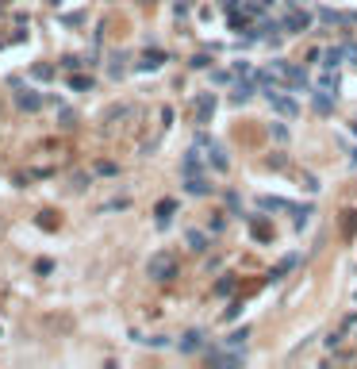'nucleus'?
<instances>
[{
    "instance_id": "nucleus-1",
    "label": "nucleus",
    "mask_w": 357,
    "mask_h": 369,
    "mask_svg": "<svg viewBox=\"0 0 357 369\" xmlns=\"http://www.w3.org/2000/svg\"><path fill=\"white\" fill-rule=\"evenodd\" d=\"M177 273H181V262H177V254H169V250H157V254L146 262V277L157 281V285L177 281Z\"/></svg>"
},
{
    "instance_id": "nucleus-2",
    "label": "nucleus",
    "mask_w": 357,
    "mask_h": 369,
    "mask_svg": "<svg viewBox=\"0 0 357 369\" xmlns=\"http://www.w3.org/2000/svg\"><path fill=\"white\" fill-rule=\"evenodd\" d=\"M307 27H311V16H307L300 4H288V12L280 16V31H284V35H304Z\"/></svg>"
},
{
    "instance_id": "nucleus-3",
    "label": "nucleus",
    "mask_w": 357,
    "mask_h": 369,
    "mask_svg": "<svg viewBox=\"0 0 357 369\" xmlns=\"http://www.w3.org/2000/svg\"><path fill=\"white\" fill-rule=\"evenodd\" d=\"M262 97L269 100L280 115H288V119H296V115H300V104H296V97H292L288 88H269V93H262Z\"/></svg>"
},
{
    "instance_id": "nucleus-4",
    "label": "nucleus",
    "mask_w": 357,
    "mask_h": 369,
    "mask_svg": "<svg viewBox=\"0 0 357 369\" xmlns=\"http://www.w3.org/2000/svg\"><path fill=\"white\" fill-rule=\"evenodd\" d=\"M215 108H219V97L215 93H196V100H192V115H196V123H211V115H215Z\"/></svg>"
},
{
    "instance_id": "nucleus-5",
    "label": "nucleus",
    "mask_w": 357,
    "mask_h": 369,
    "mask_svg": "<svg viewBox=\"0 0 357 369\" xmlns=\"http://www.w3.org/2000/svg\"><path fill=\"white\" fill-rule=\"evenodd\" d=\"M200 150H208V166L215 169V173H226V169H231V154H226V146L219 139H208Z\"/></svg>"
},
{
    "instance_id": "nucleus-6",
    "label": "nucleus",
    "mask_w": 357,
    "mask_h": 369,
    "mask_svg": "<svg viewBox=\"0 0 357 369\" xmlns=\"http://www.w3.org/2000/svg\"><path fill=\"white\" fill-rule=\"evenodd\" d=\"M204 346H208V331H204V327H188V331L181 334L177 350H181V354H200Z\"/></svg>"
},
{
    "instance_id": "nucleus-7",
    "label": "nucleus",
    "mask_w": 357,
    "mask_h": 369,
    "mask_svg": "<svg viewBox=\"0 0 357 369\" xmlns=\"http://www.w3.org/2000/svg\"><path fill=\"white\" fill-rule=\"evenodd\" d=\"M16 104H19V112H43L46 97L39 93V88H27V85H19V88H16Z\"/></svg>"
},
{
    "instance_id": "nucleus-8",
    "label": "nucleus",
    "mask_w": 357,
    "mask_h": 369,
    "mask_svg": "<svg viewBox=\"0 0 357 369\" xmlns=\"http://www.w3.org/2000/svg\"><path fill=\"white\" fill-rule=\"evenodd\" d=\"M169 62V50H146L139 62H135V73H154Z\"/></svg>"
},
{
    "instance_id": "nucleus-9",
    "label": "nucleus",
    "mask_w": 357,
    "mask_h": 369,
    "mask_svg": "<svg viewBox=\"0 0 357 369\" xmlns=\"http://www.w3.org/2000/svg\"><path fill=\"white\" fill-rule=\"evenodd\" d=\"M181 189H184L188 196H200V200H204V196H211V184H208V177H204V173H188Z\"/></svg>"
},
{
    "instance_id": "nucleus-10",
    "label": "nucleus",
    "mask_w": 357,
    "mask_h": 369,
    "mask_svg": "<svg viewBox=\"0 0 357 369\" xmlns=\"http://www.w3.org/2000/svg\"><path fill=\"white\" fill-rule=\"evenodd\" d=\"M154 216H157V231H169L173 227V216H177V200H157V208H154Z\"/></svg>"
},
{
    "instance_id": "nucleus-11",
    "label": "nucleus",
    "mask_w": 357,
    "mask_h": 369,
    "mask_svg": "<svg viewBox=\"0 0 357 369\" xmlns=\"http://www.w3.org/2000/svg\"><path fill=\"white\" fill-rule=\"evenodd\" d=\"M338 85H342L338 70H334V66H322V70H319V81H315V88H322V93H334V97H338Z\"/></svg>"
},
{
    "instance_id": "nucleus-12",
    "label": "nucleus",
    "mask_w": 357,
    "mask_h": 369,
    "mask_svg": "<svg viewBox=\"0 0 357 369\" xmlns=\"http://www.w3.org/2000/svg\"><path fill=\"white\" fill-rule=\"evenodd\" d=\"M334 104H338V97L334 93H322V88H311V108L319 115H331L334 112Z\"/></svg>"
},
{
    "instance_id": "nucleus-13",
    "label": "nucleus",
    "mask_w": 357,
    "mask_h": 369,
    "mask_svg": "<svg viewBox=\"0 0 357 369\" xmlns=\"http://www.w3.org/2000/svg\"><path fill=\"white\" fill-rule=\"evenodd\" d=\"M181 173L188 177V173H204V154H200V146H192L188 154L181 158Z\"/></svg>"
},
{
    "instance_id": "nucleus-14",
    "label": "nucleus",
    "mask_w": 357,
    "mask_h": 369,
    "mask_svg": "<svg viewBox=\"0 0 357 369\" xmlns=\"http://www.w3.org/2000/svg\"><path fill=\"white\" fill-rule=\"evenodd\" d=\"M250 235L257 238V242H273V227L265 216H250Z\"/></svg>"
},
{
    "instance_id": "nucleus-15",
    "label": "nucleus",
    "mask_w": 357,
    "mask_h": 369,
    "mask_svg": "<svg viewBox=\"0 0 357 369\" xmlns=\"http://www.w3.org/2000/svg\"><path fill=\"white\" fill-rule=\"evenodd\" d=\"M296 262H300V254H288V258H280V262H277V265L269 269V281H284L288 273L296 269Z\"/></svg>"
},
{
    "instance_id": "nucleus-16",
    "label": "nucleus",
    "mask_w": 357,
    "mask_h": 369,
    "mask_svg": "<svg viewBox=\"0 0 357 369\" xmlns=\"http://www.w3.org/2000/svg\"><path fill=\"white\" fill-rule=\"evenodd\" d=\"M257 208H262V211H292L296 204L284 200V196H257Z\"/></svg>"
},
{
    "instance_id": "nucleus-17",
    "label": "nucleus",
    "mask_w": 357,
    "mask_h": 369,
    "mask_svg": "<svg viewBox=\"0 0 357 369\" xmlns=\"http://www.w3.org/2000/svg\"><path fill=\"white\" fill-rule=\"evenodd\" d=\"M184 246H188L192 254H204V250H208V231H184Z\"/></svg>"
},
{
    "instance_id": "nucleus-18",
    "label": "nucleus",
    "mask_w": 357,
    "mask_h": 369,
    "mask_svg": "<svg viewBox=\"0 0 357 369\" xmlns=\"http://www.w3.org/2000/svg\"><path fill=\"white\" fill-rule=\"evenodd\" d=\"M319 23H322V27H346V23H353V19H349L346 12H334V8H319Z\"/></svg>"
},
{
    "instance_id": "nucleus-19",
    "label": "nucleus",
    "mask_w": 357,
    "mask_h": 369,
    "mask_svg": "<svg viewBox=\"0 0 357 369\" xmlns=\"http://www.w3.org/2000/svg\"><path fill=\"white\" fill-rule=\"evenodd\" d=\"M235 292H238V277L235 273H223L215 281V296H235Z\"/></svg>"
},
{
    "instance_id": "nucleus-20",
    "label": "nucleus",
    "mask_w": 357,
    "mask_h": 369,
    "mask_svg": "<svg viewBox=\"0 0 357 369\" xmlns=\"http://www.w3.org/2000/svg\"><path fill=\"white\" fill-rule=\"evenodd\" d=\"M66 85H70V93H88L96 81L88 77V73H81V70H77V73H70V81H66Z\"/></svg>"
},
{
    "instance_id": "nucleus-21",
    "label": "nucleus",
    "mask_w": 357,
    "mask_h": 369,
    "mask_svg": "<svg viewBox=\"0 0 357 369\" xmlns=\"http://www.w3.org/2000/svg\"><path fill=\"white\" fill-rule=\"evenodd\" d=\"M307 220H311V204H296V208H292V227L304 231Z\"/></svg>"
},
{
    "instance_id": "nucleus-22",
    "label": "nucleus",
    "mask_w": 357,
    "mask_h": 369,
    "mask_svg": "<svg viewBox=\"0 0 357 369\" xmlns=\"http://www.w3.org/2000/svg\"><path fill=\"white\" fill-rule=\"evenodd\" d=\"M250 343V327H235V331L223 339V346H246Z\"/></svg>"
},
{
    "instance_id": "nucleus-23",
    "label": "nucleus",
    "mask_w": 357,
    "mask_h": 369,
    "mask_svg": "<svg viewBox=\"0 0 357 369\" xmlns=\"http://www.w3.org/2000/svg\"><path fill=\"white\" fill-rule=\"evenodd\" d=\"M123 115H131V104H112L104 115H100V123H115V119H123Z\"/></svg>"
},
{
    "instance_id": "nucleus-24",
    "label": "nucleus",
    "mask_w": 357,
    "mask_h": 369,
    "mask_svg": "<svg viewBox=\"0 0 357 369\" xmlns=\"http://www.w3.org/2000/svg\"><path fill=\"white\" fill-rule=\"evenodd\" d=\"M54 73H58V70L46 66V62H35V66H31V77H35V81H54Z\"/></svg>"
},
{
    "instance_id": "nucleus-25",
    "label": "nucleus",
    "mask_w": 357,
    "mask_h": 369,
    "mask_svg": "<svg viewBox=\"0 0 357 369\" xmlns=\"http://www.w3.org/2000/svg\"><path fill=\"white\" fill-rule=\"evenodd\" d=\"M123 62H127V54H112V66H108V77H123V73H127V66H123Z\"/></svg>"
},
{
    "instance_id": "nucleus-26",
    "label": "nucleus",
    "mask_w": 357,
    "mask_h": 369,
    "mask_svg": "<svg viewBox=\"0 0 357 369\" xmlns=\"http://www.w3.org/2000/svg\"><path fill=\"white\" fill-rule=\"evenodd\" d=\"M242 308H246L242 300H231V304H226V312H223V323H235V319L242 316Z\"/></svg>"
},
{
    "instance_id": "nucleus-27",
    "label": "nucleus",
    "mask_w": 357,
    "mask_h": 369,
    "mask_svg": "<svg viewBox=\"0 0 357 369\" xmlns=\"http://www.w3.org/2000/svg\"><path fill=\"white\" fill-rule=\"evenodd\" d=\"M92 173L96 177H115V173H119V166H115V162H96Z\"/></svg>"
},
{
    "instance_id": "nucleus-28",
    "label": "nucleus",
    "mask_w": 357,
    "mask_h": 369,
    "mask_svg": "<svg viewBox=\"0 0 357 369\" xmlns=\"http://www.w3.org/2000/svg\"><path fill=\"white\" fill-rule=\"evenodd\" d=\"M81 66H88L85 58H77V54H66V58H61V70H70V73H77Z\"/></svg>"
},
{
    "instance_id": "nucleus-29",
    "label": "nucleus",
    "mask_w": 357,
    "mask_h": 369,
    "mask_svg": "<svg viewBox=\"0 0 357 369\" xmlns=\"http://www.w3.org/2000/svg\"><path fill=\"white\" fill-rule=\"evenodd\" d=\"M188 70H211V54H192Z\"/></svg>"
},
{
    "instance_id": "nucleus-30",
    "label": "nucleus",
    "mask_w": 357,
    "mask_h": 369,
    "mask_svg": "<svg viewBox=\"0 0 357 369\" xmlns=\"http://www.w3.org/2000/svg\"><path fill=\"white\" fill-rule=\"evenodd\" d=\"M346 334H349V331H342V327H338V331H334V334H327V339H322V346H327V350H338Z\"/></svg>"
},
{
    "instance_id": "nucleus-31",
    "label": "nucleus",
    "mask_w": 357,
    "mask_h": 369,
    "mask_svg": "<svg viewBox=\"0 0 357 369\" xmlns=\"http://www.w3.org/2000/svg\"><path fill=\"white\" fill-rule=\"evenodd\" d=\"M73 123H77V112H70V108H61V112H58V127H66V131H70Z\"/></svg>"
},
{
    "instance_id": "nucleus-32",
    "label": "nucleus",
    "mask_w": 357,
    "mask_h": 369,
    "mask_svg": "<svg viewBox=\"0 0 357 369\" xmlns=\"http://www.w3.org/2000/svg\"><path fill=\"white\" fill-rule=\"evenodd\" d=\"M269 135H273V142H280V146L288 142V127H284V123H273V127H269Z\"/></svg>"
},
{
    "instance_id": "nucleus-33",
    "label": "nucleus",
    "mask_w": 357,
    "mask_h": 369,
    "mask_svg": "<svg viewBox=\"0 0 357 369\" xmlns=\"http://www.w3.org/2000/svg\"><path fill=\"white\" fill-rule=\"evenodd\" d=\"M70 189H73V193H85V189H88V173H73L70 177Z\"/></svg>"
},
{
    "instance_id": "nucleus-34",
    "label": "nucleus",
    "mask_w": 357,
    "mask_h": 369,
    "mask_svg": "<svg viewBox=\"0 0 357 369\" xmlns=\"http://www.w3.org/2000/svg\"><path fill=\"white\" fill-rule=\"evenodd\" d=\"M342 231H346V238L357 235V211H346V223H342Z\"/></svg>"
},
{
    "instance_id": "nucleus-35",
    "label": "nucleus",
    "mask_w": 357,
    "mask_h": 369,
    "mask_svg": "<svg viewBox=\"0 0 357 369\" xmlns=\"http://www.w3.org/2000/svg\"><path fill=\"white\" fill-rule=\"evenodd\" d=\"M169 343H173L169 334H150V339H146V346H154V350H166Z\"/></svg>"
},
{
    "instance_id": "nucleus-36",
    "label": "nucleus",
    "mask_w": 357,
    "mask_h": 369,
    "mask_svg": "<svg viewBox=\"0 0 357 369\" xmlns=\"http://www.w3.org/2000/svg\"><path fill=\"white\" fill-rule=\"evenodd\" d=\"M223 204L231 211H242V200H238V193H223Z\"/></svg>"
},
{
    "instance_id": "nucleus-37",
    "label": "nucleus",
    "mask_w": 357,
    "mask_h": 369,
    "mask_svg": "<svg viewBox=\"0 0 357 369\" xmlns=\"http://www.w3.org/2000/svg\"><path fill=\"white\" fill-rule=\"evenodd\" d=\"M123 208H131V200H108L104 208H100V216H104V211H123Z\"/></svg>"
},
{
    "instance_id": "nucleus-38",
    "label": "nucleus",
    "mask_w": 357,
    "mask_h": 369,
    "mask_svg": "<svg viewBox=\"0 0 357 369\" xmlns=\"http://www.w3.org/2000/svg\"><path fill=\"white\" fill-rule=\"evenodd\" d=\"M35 273H39V277H43V273H54V262H50V258H39V262H35Z\"/></svg>"
},
{
    "instance_id": "nucleus-39",
    "label": "nucleus",
    "mask_w": 357,
    "mask_h": 369,
    "mask_svg": "<svg viewBox=\"0 0 357 369\" xmlns=\"http://www.w3.org/2000/svg\"><path fill=\"white\" fill-rule=\"evenodd\" d=\"M173 16H177V19L188 16V0H177V4H173Z\"/></svg>"
},
{
    "instance_id": "nucleus-40",
    "label": "nucleus",
    "mask_w": 357,
    "mask_h": 369,
    "mask_svg": "<svg viewBox=\"0 0 357 369\" xmlns=\"http://www.w3.org/2000/svg\"><path fill=\"white\" fill-rule=\"evenodd\" d=\"M223 231H226V220H223V216H215V220H211V235H223Z\"/></svg>"
},
{
    "instance_id": "nucleus-41",
    "label": "nucleus",
    "mask_w": 357,
    "mask_h": 369,
    "mask_svg": "<svg viewBox=\"0 0 357 369\" xmlns=\"http://www.w3.org/2000/svg\"><path fill=\"white\" fill-rule=\"evenodd\" d=\"M353 327H357V312H349V316L342 319V331H353Z\"/></svg>"
},
{
    "instance_id": "nucleus-42",
    "label": "nucleus",
    "mask_w": 357,
    "mask_h": 369,
    "mask_svg": "<svg viewBox=\"0 0 357 369\" xmlns=\"http://www.w3.org/2000/svg\"><path fill=\"white\" fill-rule=\"evenodd\" d=\"M304 189H307V193H319L322 184H319V181H315V177H304Z\"/></svg>"
},
{
    "instance_id": "nucleus-43",
    "label": "nucleus",
    "mask_w": 357,
    "mask_h": 369,
    "mask_svg": "<svg viewBox=\"0 0 357 369\" xmlns=\"http://www.w3.org/2000/svg\"><path fill=\"white\" fill-rule=\"evenodd\" d=\"M346 58H349V62H357V43H346Z\"/></svg>"
},
{
    "instance_id": "nucleus-44",
    "label": "nucleus",
    "mask_w": 357,
    "mask_h": 369,
    "mask_svg": "<svg viewBox=\"0 0 357 369\" xmlns=\"http://www.w3.org/2000/svg\"><path fill=\"white\" fill-rule=\"evenodd\" d=\"M219 8H223V12H231V8H238V0H219Z\"/></svg>"
},
{
    "instance_id": "nucleus-45",
    "label": "nucleus",
    "mask_w": 357,
    "mask_h": 369,
    "mask_svg": "<svg viewBox=\"0 0 357 369\" xmlns=\"http://www.w3.org/2000/svg\"><path fill=\"white\" fill-rule=\"evenodd\" d=\"M349 166H357V150H353V154H349Z\"/></svg>"
},
{
    "instance_id": "nucleus-46",
    "label": "nucleus",
    "mask_w": 357,
    "mask_h": 369,
    "mask_svg": "<svg viewBox=\"0 0 357 369\" xmlns=\"http://www.w3.org/2000/svg\"><path fill=\"white\" fill-rule=\"evenodd\" d=\"M288 4H304V0H284V8H288Z\"/></svg>"
},
{
    "instance_id": "nucleus-47",
    "label": "nucleus",
    "mask_w": 357,
    "mask_h": 369,
    "mask_svg": "<svg viewBox=\"0 0 357 369\" xmlns=\"http://www.w3.org/2000/svg\"><path fill=\"white\" fill-rule=\"evenodd\" d=\"M349 131H353V135H357V123H349Z\"/></svg>"
}]
</instances>
